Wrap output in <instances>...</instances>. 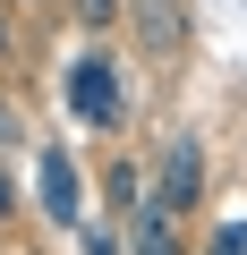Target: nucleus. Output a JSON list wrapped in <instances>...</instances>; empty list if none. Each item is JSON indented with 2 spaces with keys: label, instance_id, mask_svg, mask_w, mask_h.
Returning <instances> with one entry per match:
<instances>
[{
  "label": "nucleus",
  "instance_id": "3",
  "mask_svg": "<svg viewBox=\"0 0 247 255\" xmlns=\"http://www.w3.org/2000/svg\"><path fill=\"white\" fill-rule=\"evenodd\" d=\"M34 196H43V213H51L60 230L85 221V179H77V153H68V145H43V153H34Z\"/></svg>",
  "mask_w": 247,
  "mask_h": 255
},
{
  "label": "nucleus",
  "instance_id": "10",
  "mask_svg": "<svg viewBox=\"0 0 247 255\" xmlns=\"http://www.w3.org/2000/svg\"><path fill=\"white\" fill-rule=\"evenodd\" d=\"M17 136H26V119H17L9 102H0V145H17Z\"/></svg>",
  "mask_w": 247,
  "mask_h": 255
},
{
  "label": "nucleus",
  "instance_id": "1",
  "mask_svg": "<svg viewBox=\"0 0 247 255\" xmlns=\"http://www.w3.org/2000/svg\"><path fill=\"white\" fill-rule=\"evenodd\" d=\"M60 102H68V119H85V128H94V136H111V128L128 119L119 60H111V51H77V60H68V77H60Z\"/></svg>",
  "mask_w": 247,
  "mask_h": 255
},
{
  "label": "nucleus",
  "instance_id": "5",
  "mask_svg": "<svg viewBox=\"0 0 247 255\" xmlns=\"http://www.w3.org/2000/svg\"><path fill=\"white\" fill-rule=\"evenodd\" d=\"M137 255H188V247H179V221H171L162 204L137 213Z\"/></svg>",
  "mask_w": 247,
  "mask_h": 255
},
{
  "label": "nucleus",
  "instance_id": "6",
  "mask_svg": "<svg viewBox=\"0 0 247 255\" xmlns=\"http://www.w3.org/2000/svg\"><path fill=\"white\" fill-rule=\"evenodd\" d=\"M17 60H26V34H17V9L0 0V77H17Z\"/></svg>",
  "mask_w": 247,
  "mask_h": 255
},
{
  "label": "nucleus",
  "instance_id": "8",
  "mask_svg": "<svg viewBox=\"0 0 247 255\" xmlns=\"http://www.w3.org/2000/svg\"><path fill=\"white\" fill-rule=\"evenodd\" d=\"M102 196H111V204H137V170L111 162V170H102Z\"/></svg>",
  "mask_w": 247,
  "mask_h": 255
},
{
  "label": "nucleus",
  "instance_id": "7",
  "mask_svg": "<svg viewBox=\"0 0 247 255\" xmlns=\"http://www.w3.org/2000/svg\"><path fill=\"white\" fill-rule=\"evenodd\" d=\"M68 9H77V26H85V34H102V26L128 17V0H68Z\"/></svg>",
  "mask_w": 247,
  "mask_h": 255
},
{
  "label": "nucleus",
  "instance_id": "9",
  "mask_svg": "<svg viewBox=\"0 0 247 255\" xmlns=\"http://www.w3.org/2000/svg\"><path fill=\"white\" fill-rule=\"evenodd\" d=\"M205 255H247V221H230V230H222V238H213Z\"/></svg>",
  "mask_w": 247,
  "mask_h": 255
},
{
  "label": "nucleus",
  "instance_id": "2",
  "mask_svg": "<svg viewBox=\"0 0 247 255\" xmlns=\"http://www.w3.org/2000/svg\"><path fill=\"white\" fill-rule=\"evenodd\" d=\"M154 204L171 221H188L205 204V145H196V128H179V136H162V162H154Z\"/></svg>",
  "mask_w": 247,
  "mask_h": 255
},
{
  "label": "nucleus",
  "instance_id": "4",
  "mask_svg": "<svg viewBox=\"0 0 247 255\" xmlns=\"http://www.w3.org/2000/svg\"><path fill=\"white\" fill-rule=\"evenodd\" d=\"M128 17H137V43L154 60H179L188 51V9H179V0H128Z\"/></svg>",
  "mask_w": 247,
  "mask_h": 255
},
{
  "label": "nucleus",
  "instance_id": "11",
  "mask_svg": "<svg viewBox=\"0 0 247 255\" xmlns=\"http://www.w3.org/2000/svg\"><path fill=\"white\" fill-rule=\"evenodd\" d=\"M17 213V179H9V162H0V221Z\"/></svg>",
  "mask_w": 247,
  "mask_h": 255
}]
</instances>
